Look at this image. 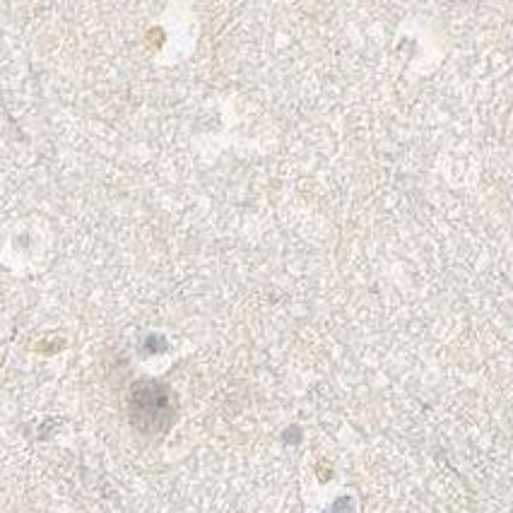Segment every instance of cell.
<instances>
[{
	"mask_svg": "<svg viewBox=\"0 0 513 513\" xmlns=\"http://www.w3.org/2000/svg\"><path fill=\"white\" fill-rule=\"evenodd\" d=\"M133 405H147V410H133V422L140 429H154V417L162 426H166V422L171 419V403L169 395L162 390L159 386H145L133 395Z\"/></svg>",
	"mask_w": 513,
	"mask_h": 513,
	"instance_id": "cell-1",
	"label": "cell"
}]
</instances>
